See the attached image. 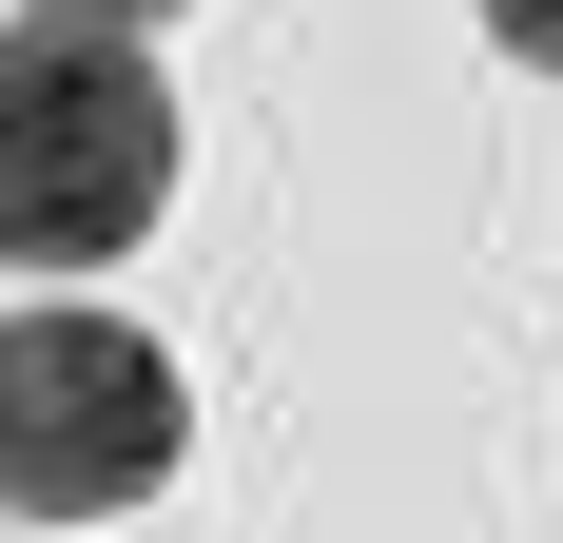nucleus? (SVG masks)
Wrapping results in <instances>:
<instances>
[{
  "label": "nucleus",
  "mask_w": 563,
  "mask_h": 543,
  "mask_svg": "<svg viewBox=\"0 0 563 543\" xmlns=\"http://www.w3.org/2000/svg\"><path fill=\"white\" fill-rule=\"evenodd\" d=\"M486 40H506L525 78H563V0H486Z\"/></svg>",
  "instance_id": "obj_3"
},
{
  "label": "nucleus",
  "mask_w": 563,
  "mask_h": 543,
  "mask_svg": "<svg viewBox=\"0 0 563 543\" xmlns=\"http://www.w3.org/2000/svg\"><path fill=\"white\" fill-rule=\"evenodd\" d=\"M175 214V98L117 20L20 0L0 20V253L20 272H117Z\"/></svg>",
  "instance_id": "obj_1"
},
{
  "label": "nucleus",
  "mask_w": 563,
  "mask_h": 543,
  "mask_svg": "<svg viewBox=\"0 0 563 543\" xmlns=\"http://www.w3.org/2000/svg\"><path fill=\"white\" fill-rule=\"evenodd\" d=\"M175 446H195V388L156 330H117V311L0 330V524H117L175 486Z\"/></svg>",
  "instance_id": "obj_2"
},
{
  "label": "nucleus",
  "mask_w": 563,
  "mask_h": 543,
  "mask_svg": "<svg viewBox=\"0 0 563 543\" xmlns=\"http://www.w3.org/2000/svg\"><path fill=\"white\" fill-rule=\"evenodd\" d=\"M58 20H117V40H136V20H175V0H58Z\"/></svg>",
  "instance_id": "obj_4"
}]
</instances>
